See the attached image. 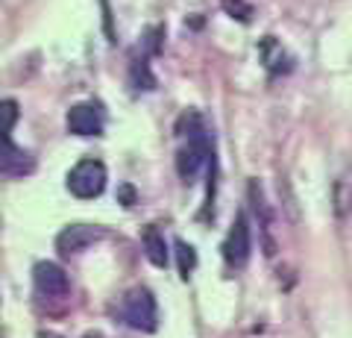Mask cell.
Here are the masks:
<instances>
[{
  "label": "cell",
  "instance_id": "15",
  "mask_svg": "<svg viewBox=\"0 0 352 338\" xmlns=\"http://www.w3.org/2000/svg\"><path fill=\"white\" fill-rule=\"evenodd\" d=\"M118 198H120V203H124V206H132V203H135V189H132V185H120Z\"/></svg>",
  "mask_w": 352,
  "mask_h": 338
},
{
  "label": "cell",
  "instance_id": "8",
  "mask_svg": "<svg viewBox=\"0 0 352 338\" xmlns=\"http://www.w3.org/2000/svg\"><path fill=\"white\" fill-rule=\"evenodd\" d=\"M250 206H252V215H256L261 233H264V253L273 256V253H276V244H273V235H270V230H273V215H270L267 200H264V191H261L258 180H250Z\"/></svg>",
  "mask_w": 352,
  "mask_h": 338
},
{
  "label": "cell",
  "instance_id": "16",
  "mask_svg": "<svg viewBox=\"0 0 352 338\" xmlns=\"http://www.w3.org/2000/svg\"><path fill=\"white\" fill-rule=\"evenodd\" d=\"M85 338H100V335H97V332H88V335H85Z\"/></svg>",
  "mask_w": 352,
  "mask_h": 338
},
{
  "label": "cell",
  "instance_id": "14",
  "mask_svg": "<svg viewBox=\"0 0 352 338\" xmlns=\"http://www.w3.org/2000/svg\"><path fill=\"white\" fill-rule=\"evenodd\" d=\"M3 112H6V136H12L15 121H18V103L15 101H3Z\"/></svg>",
  "mask_w": 352,
  "mask_h": 338
},
{
  "label": "cell",
  "instance_id": "9",
  "mask_svg": "<svg viewBox=\"0 0 352 338\" xmlns=\"http://www.w3.org/2000/svg\"><path fill=\"white\" fill-rule=\"evenodd\" d=\"M36 168V159H32L30 150L18 147L12 136H6V150H3V159H0V171L6 177H24V173H32Z\"/></svg>",
  "mask_w": 352,
  "mask_h": 338
},
{
  "label": "cell",
  "instance_id": "4",
  "mask_svg": "<svg viewBox=\"0 0 352 338\" xmlns=\"http://www.w3.org/2000/svg\"><path fill=\"white\" fill-rule=\"evenodd\" d=\"M65 124H68V133L71 136H80V138H94V136H103L106 129V112L100 103L94 101H85V103H74L65 115Z\"/></svg>",
  "mask_w": 352,
  "mask_h": 338
},
{
  "label": "cell",
  "instance_id": "13",
  "mask_svg": "<svg viewBox=\"0 0 352 338\" xmlns=\"http://www.w3.org/2000/svg\"><path fill=\"white\" fill-rule=\"evenodd\" d=\"M223 6H226V12L238 21H250V15H252V6L244 3V0H223Z\"/></svg>",
  "mask_w": 352,
  "mask_h": 338
},
{
  "label": "cell",
  "instance_id": "3",
  "mask_svg": "<svg viewBox=\"0 0 352 338\" xmlns=\"http://www.w3.org/2000/svg\"><path fill=\"white\" fill-rule=\"evenodd\" d=\"M106 165L100 159H80L68 171V191L80 200H94L106 191Z\"/></svg>",
  "mask_w": 352,
  "mask_h": 338
},
{
  "label": "cell",
  "instance_id": "11",
  "mask_svg": "<svg viewBox=\"0 0 352 338\" xmlns=\"http://www.w3.org/2000/svg\"><path fill=\"white\" fill-rule=\"evenodd\" d=\"M129 85L135 92H153L156 89V77H153V71H150L147 56L132 59V65H129Z\"/></svg>",
  "mask_w": 352,
  "mask_h": 338
},
{
  "label": "cell",
  "instance_id": "2",
  "mask_svg": "<svg viewBox=\"0 0 352 338\" xmlns=\"http://www.w3.org/2000/svg\"><path fill=\"white\" fill-rule=\"evenodd\" d=\"M120 321L138 332H153L159 326V309H156V297H153L150 288H132L124 294L118 306Z\"/></svg>",
  "mask_w": 352,
  "mask_h": 338
},
{
  "label": "cell",
  "instance_id": "6",
  "mask_svg": "<svg viewBox=\"0 0 352 338\" xmlns=\"http://www.w3.org/2000/svg\"><path fill=\"white\" fill-rule=\"evenodd\" d=\"M32 282L41 297H68L71 291V279L56 262H38L32 268Z\"/></svg>",
  "mask_w": 352,
  "mask_h": 338
},
{
  "label": "cell",
  "instance_id": "10",
  "mask_svg": "<svg viewBox=\"0 0 352 338\" xmlns=\"http://www.w3.org/2000/svg\"><path fill=\"white\" fill-rule=\"evenodd\" d=\"M141 244H144V253L156 268L168 265V242H164V235L156 226H147V230L141 233Z\"/></svg>",
  "mask_w": 352,
  "mask_h": 338
},
{
  "label": "cell",
  "instance_id": "5",
  "mask_svg": "<svg viewBox=\"0 0 352 338\" xmlns=\"http://www.w3.org/2000/svg\"><path fill=\"white\" fill-rule=\"evenodd\" d=\"M223 262L232 271H241L250 262V253H252V238H250V221H247V215L241 212L235 218V224H232V230L226 233V242H223Z\"/></svg>",
  "mask_w": 352,
  "mask_h": 338
},
{
  "label": "cell",
  "instance_id": "1",
  "mask_svg": "<svg viewBox=\"0 0 352 338\" xmlns=\"http://www.w3.org/2000/svg\"><path fill=\"white\" fill-rule=\"evenodd\" d=\"M182 124H188V129L179 127L185 145L179 147V156H176V171H179V177L185 182H194L200 168H208V171L214 168V136L197 112L182 115Z\"/></svg>",
  "mask_w": 352,
  "mask_h": 338
},
{
  "label": "cell",
  "instance_id": "12",
  "mask_svg": "<svg viewBox=\"0 0 352 338\" xmlns=\"http://www.w3.org/2000/svg\"><path fill=\"white\" fill-rule=\"evenodd\" d=\"M176 256H179V274H182V279H188L191 271L197 268V253H194V247L185 244V242H176Z\"/></svg>",
  "mask_w": 352,
  "mask_h": 338
},
{
  "label": "cell",
  "instance_id": "7",
  "mask_svg": "<svg viewBox=\"0 0 352 338\" xmlns=\"http://www.w3.org/2000/svg\"><path fill=\"white\" fill-rule=\"evenodd\" d=\"M106 235L103 226H88V224H71L56 235V250L62 256H76L80 250H85L88 244L100 242Z\"/></svg>",
  "mask_w": 352,
  "mask_h": 338
}]
</instances>
